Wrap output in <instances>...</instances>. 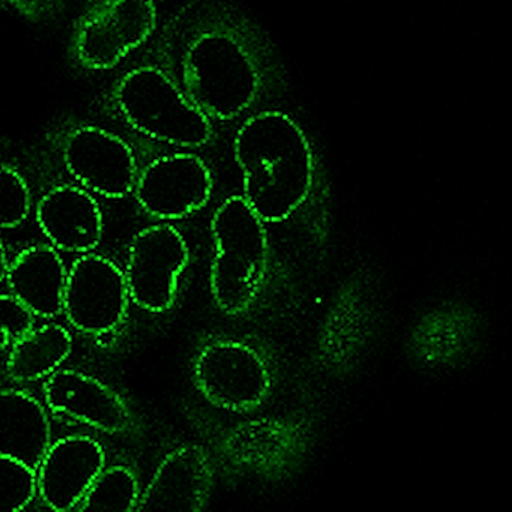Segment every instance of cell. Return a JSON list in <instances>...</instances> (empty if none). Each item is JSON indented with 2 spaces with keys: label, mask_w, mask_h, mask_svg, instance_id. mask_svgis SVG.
Instances as JSON below:
<instances>
[{
  "label": "cell",
  "mask_w": 512,
  "mask_h": 512,
  "mask_svg": "<svg viewBox=\"0 0 512 512\" xmlns=\"http://www.w3.org/2000/svg\"><path fill=\"white\" fill-rule=\"evenodd\" d=\"M112 98L122 121L149 139L179 148H200L211 139L209 119L158 68L128 71Z\"/></svg>",
  "instance_id": "obj_3"
},
{
  "label": "cell",
  "mask_w": 512,
  "mask_h": 512,
  "mask_svg": "<svg viewBox=\"0 0 512 512\" xmlns=\"http://www.w3.org/2000/svg\"><path fill=\"white\" fill-rule=\"evenodd\" d=\"M49 418L31 395L0 391V454L37 470L50 446Z\"/></svg>",
  "instance_id": "obj_19"
},
{
  "label": "cell",
  "mask_w": 512,
  "mask_h": 512,
  "mask_svg": "<svg viewBox=\"0 0 512 512\" xmlns=\"http://www.w3.org/2000/svg\"><path fill=\"white\" fill-rule=\"evenodd\" d=\"M31 211L28 184L13 167L0 164V227L13 229L25 223Z\"/></svg>",
  "instance_id": "obj_23"
},
{
  "label": "cell",
  "mask_w": 512,
  "mask_h": 512,
  "mask_svg": "<svg viewBox=\"0 0 512 512\" xmlns=\"http://www.w3.org/2000/svg\"><path fill=\"white\" fill-rule=\"evenodd\" d=\"M62 157L68 173L86 191L121 199L134 190L136 155L115 133L92 125L74 128L65 136Z\"/></svg>",
  "instance_id": "obj_10"
},
{
  "label": "cell",
  "mask_w": 512,
  "mask_h": 512,
  "mask_svg": "<svg viewBox=\"0 0 512 512\" xmlns=\"http://www.w3.org/2000/svg\"><path fill=\"white\" fill-rule=\"evenodd\" d=\"M128 298L124 272L115 263L83 256L67 274L62 311L79 331L106 334L124 319Z\"/></svg>",
  "instance_id": "obj_11"
},
{
  "label": "cell",
  "mask_w": 512,
  "mask_h": 512,
  "mask_svg": "<svg viewBox=\"0 0 512 512\" xmlns=\"http://www.w3.org/2000/svg\"><path fill=\"white\" fill-rule=\"evenodd\" d=\"M479 314L463 302H445L425 311L407 338V352L419 367L445 370L463 365L481 343Z\"/></svg>",
  "instance_id": "obj_13"
},
{
  "label": "cell",
  "mask_w": 512,
  "mask_h": 512,
  "mask_svg": "<svg viewBox=\"0 0 512 512\" xmlns=\"http://www.w3.org/2000/svg\"><path fill=\"white\" fill-rule=\"evenodd\" d=\"M34 317L14 296L0 295V349L31 331Z\"/></svg>",
  "instance_id": "obj_24"
},
{
  "label": "cell",
  "mask_w": 512,
  "mask_h": 512,
  "mask_svg": "<svg viewBox=\"0 0 512 512\" xmlns=\"http://www.w3.org/2000/svg\"><path fill=\"white\" fill-rule=\"evenodd\" d=\"M67 274L55 248L35 245L17 256L5 278L14 298L34 316L52 319L62 311Z\"/></svg>",
  "instance_id": "obj_18"
},
{
  "label": "cell",
  "mask_w": 512,
  "mask_h": 512,
  "mask_svg": "<svg viewBox=\"0 0 512 512\" xmlns=\"http://www.w3.org/2000/svg\"><path fill=\"white\" fill-rule=\"evenodd\" d=\"M44 391L53 412L71 416L106 433L124 431L130 421V413L119 395L80 371H55Z\"/></svg>",
  "instance_id": "obj_17"
},
{
  "label": "cell",
  "mask_w": 512,
  "mask_h": 512,
  "mask_svg": "<svg viewBox=\"0 0 512 512\" xmlns=\"http://www.w3.org/2000/svg\"><path fill=\"white\" fill-rule=\"evenodd\" d=\"M155 26L154 0H98L77 22L71 52L85 70H112L151 38Z\"/></svg>",
  "instance_id": "obj_6"
},
{
  "label": "cell",
  "mask_w": 512,
  "mask_h": 512,
  "mask_svg": "<svg viewBox=\"0 0 512 512\" xmlns=\"http://www.w3.org/2000/svg\"><path fill=\"white\" fill-rule=\"evenodd\" d=\"M307 428L295 418H260L233 425L220 452L230 467L259 478L283 479L304 460Z\"/></svg>",
  "instance_id": "obj_8"
},
{
  "label": "cell",
  "mask_w": 512,
  "mask_h": 512,
  "mask_svg": "<svg viewBox=\"0 0 512 512\" xmlns=\"http://www.w3.org/2000/svg\"><path fill=\"white\" fill-rule=\"evenodd\" d=\"M211 461L199 446L170 452L139 497L137 511H200L214 484Z\"/></svg>",
  "instance_id": "obj_15"
},
{
  "label": "cell",
  "mask_w": 512,
  "mask_h": 512,
  "mask_svg": "<svg viewBox=\"0 0 512 512\" xmlns=\"http://www.w3.org/2000/svg\"><path fill=\"white\" fill-rule=\"evenodd\" d=\"M139 502L137 481L122 466L101 470L80 502L82 511H133Z\"/></svg>",
  "instance_id": "obj_21"
},
{
  "label": "cell",
  "mask_w": 512,
  "mask_h": 512,
  "mask_svg": "<svg viewBox=\"0 0 512 512\" xmlns=\"http://www.w3.org/2000/svg\"><path fill=\"white\" fill-rule=\"evenodd\" d=\"M37 220L53 247L67 253H88L100 244L103 214L97 200L74 185H62L44 194Z\"/></svg>",
  "instance_id": "obj_16"
},
{
  "label": "cell",
  "mask_w": 512,
  "mask_h": 512,
  "mask_svg": "<svg viewBox=\"0 0 512 512\" xmlns=\"http://www.w3.org/2000/svg\"><path fill=\"white\" fill-rule=\"evenodd\" d=\"M211 232L212 298L224 314L239 316L256 304L268 277L271 248L266 223L244 196H233L218 206Z\"/></svg>",
  "instance_id": "obj_2"
},
{
  "label": "cell",
  "mask_w": 512,
  "mask_h": 512,
  "mask_svg": "<svg viewBox=\"0 0 512 512\" xmlns=\"http://www.w3.org/2000/svg\"><path fill=\"white\" fill-rule=\"evenodd\" d=\"M185 97L206 118L230 119L244 112L257 92V73L247 52L233 38L205 34L185 53Z\"/></svg>",
  "instance_id": "obj_4"
},
{
  "label": "cell",
  "mask_w": 512,
  "mask_h": 512,
  "mask_svg": "<svg viewBox=\"0 0 512 512\" xmlns=\"http://www.w3.org/2000/svg\"><path fill=\"white\" fill-rule=\"evenodd\" d=\"M134 190L146 214L160 220H179L208 203L212 176L196 155H166L152 161L137 176Z\"/></svg>",
  "instance_id": "obj_12"
},
{
  "label": "cell",
  "mask_w": 512,
  "mask_h": 512,
  "mask_svg": "<svg viewBox=\"0 0 512 512\" xmlns=\"http://www.w3.org/2000/svg\"><path fill=\"white\" fill-rule=\"evenodd\" d=\"M7 271V253H5L4 244H2V241H0V283L5 280V277H7Z\"/></svg>",
  "instance_id": "obj_26"
},
{
  "label": "cell",
  "mask_w": 512,
  "mask_h": 512,
  "mask_svg": "<svg viewBox=\"0 0 512 512\" xmlns=\"http://www.w3.org/2000/svg\"><path fill=\"white\" fill-rule=\"evenodd\" d=\"M376 323V301L367 278L343 281L323 317L316 340L317 362L326 373L341 376L358 365Z\"/></svg>",
  "instance_id": "obj_9"
},
{
  "label": "cell",
  "mask_w": 512,
  "mask_h": 512,
  "mask_svg": "<svg viewBox=\"0 0 512 512\" xmlns=\"http://www.w3.org/2000/svg\"><path fill=\"white\" fill-rule=\"evenodd\" d=\"M73 347L71 335L61 325H43L32 328L14 341L8 373L13 379L34 382L50 376L68 358Z\"/></svg>",
  "instance_id": "obj_20"
},
{
  "label": "cell",
  "mask_w": 512,
  "mask_h": 512,
  "mask_svg": "<svg viewBox=\"0 0 512 512\" xmlns=\"http://www.w3.org/2000/svg\"><path fill=\"white\" fill-rule=\"evenodd\" d=\"M194 382L212 406L248 415L268 400L274 373L259 347L242 338L220 337L197 353Z\"/></svg>",
  "instance_id": "obj_5"
},
{
  "label": "cell",
  "mask_w": 512,
  "mask_h": 512,
  "mask_svg": "<svg viewBox=\"0 0 512 512\" xmlns=\"http://www.w3.org/2000/svg\"><path fill=\"white\" fill-rule=\"evenodd\" d=\"M37 493V470L0 454V511H20Z\"/></svg>",
  "instance_id": "obj_22"
},
{
  "label": "cell",
  "mask_w": 512,
  "mask_h": 512,
  "mask_svg": "<svg viewBox=\"0 0 512 512\" xmlns=\"http://www.w3.org/2000/svg\"><path fill=\"white\" fill-rule=\"evenodd\" d=\"M188 259L187 241L175 227L158 224L137 233L124 272L128 296L142 310L151 313L169 310Z\"/></svg>",
  "instance_id": "obj_7"
},
{
  "label": "cell",
  "mask_w": 512,
  "mask_h": 512,
  "mask_svg": "<svg viewBox=\"0 0 512 512\" xmlns=\"http://www.w3.org/2000/svg\"><path fill=\"white\" fill-rule=\"evenodd\" d=\"M103 466L100 443L91 437H65L47 449L37 469V488L50 508L70 511L80 505Z\"/></svg>",
  "instance_id": "obj_14"
},
{
  "label": "cell",
  "mask_w": 512,
  "mask_h": 512,
  "mask_svg": "<svg viewBox=\"0 0 512 512\" xmlns=\"http://www.w3.org/2000/svg\"><path fill=\"white\" fill-rule=\"evenodd\" d=\"M244 199L266 224L289 220L310 196L313 158L298 125L280 112L248 119L236 134Z\"/></svg>",
  "instance_id": "obj_1"
},
{
  "label": "cell",
  "mask_w": 512,
  "mask_h": 512,
  "mask_svg": "<svg viewBox=\"0 0 512 512\" xmlns=\"http://www.w3.org/2000/svg\"><path fill=\"white\" fill-rule=\"evenodd\" d=\"M2 4L8 5L11 10L17 11L22 16L32 19L43 13L47 0H0Z\"/></svg>",
  "instance_id": "obj_25"
}]
</instances>
